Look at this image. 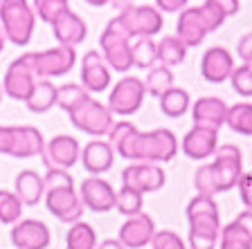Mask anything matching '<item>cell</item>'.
Returning a JSON list of instances; mask_svg holds the SVG:
<instances>
[{
	"instance_id": "cell-1",
	"label": "cell",
	"mask_w": 252,
	"mask_h": 249,
	"mask_svg": "<svg viewBox=\"0 0 252 249\" xmlns=\"http://www.w3.org/2000/svg\"><path fill=\"white\" fill-rule=\"evenodd\" d=\"M108 144L124 160L137 164L171 162L178 153V139L169 128H156L149 133L137 130L131 121H117L108 133Z\"/></svg>"
},
{
	"instance_id": "cell-2",
	"label": "cell",
	"mask_w": 252,
	"mask_h": 249,
	"mask_svg": "<svg viewBox=\"0 0 252 249\" xmlns=\"http://www.w3.org/2000/svg\"><path fill=\"white\" fill-rule=\"evenodd\" d=\"M243 175V155L234 144H223L216 148L214 162L200 166L194 173V187L200 195L214 197L216 193H225L239 184Z\"/></svg>"
},
{
	"instance_id": "cell-3",
	"label": "cell",
	"mask_w": 252,
	"mask_h": 249,
	"mask_svg": "<svg viewBox=\"0 0 252 249\" xmlns=\"http://www.w3.org/2000/svg\"><path fill=\"white\" fill-rule=\"evenodd\" d=\"M43 184H45L47 211L61 222H79L81 213H84V202H81L79 193L74 191L72 175L61 168H47Z\"/></svg>"
},
{
	"instance_id": "cell-4",
	"label": "cell",
	"mask_w": 252,
	"mask_h": 249,
	"mask_svg": "<svg viewBox=\"0 0 252 249\" xmlns=\"http://www.w3.org/2000/svg\"><path fill=\"white\" fill-rule=\"evenodd\" d=\"M227 16L219 0H207L198 7H187L176 25V38L185 47H198L210 31H216Z\"/></svg>"
},
{
	"instance_id": "cell-5",
	"label": "cell",
	"mask_w": 252,
	"mask_h": 249,
	"mask_svg": "<svg viewBox=\"0 0 252 249\" xmlns=\"http://www.w3.org/2000/svg\"><path fill=\"white\" fill-rule=\"evenodd\" d=\"M187 220H189V249H216L220 238V218L219 207L214 197L196 195L187 204Z\"/></svg>"
},
{
	"instance_id": "cell-6",
	"label": "cell",
	"mask_w": 252,
	"mask_h": 249,
	"mask_svg": "<svg viewBox=\"0 0 252 249\" xmlns=\"http://www.w3.org/2000/svg\"><path fill=\"white\" fill-rule=\"evenodd\" d=\"M0 27L5 38L18 47L30 45L36 27V14L27 0H5L0 2Z\"/></svg>"
},
{
	"instance_id": "cell-7",
	"label": "cell",
	"mask_w": 252,
	"mask_h": 249,
	"mask_svg": "<svg viewBox=\"0 0 252 249\" xmlns=\"http://www.w3.org/2000/svg\"><path fill=\"white\" fill-rule=\"evenodd\" d=\"M131 41L133 36L126 31V27L120 23V18H113L108 25L104 27L99 38L101 56L108 63V68L117 70V72H126L133 68V54H131Z\"/></svg>"
},
{
	"instance_id": "cell-8",
	"label": "cell",
	"mask_w": 252,
	"mask_h": 249,
	"mask_svg": "<svg viewBox=\"0 0 252 249\" xmlns=\"http://www.w3.org/2000/svg\"><path fill=\"white\" fill-rule=\"evenodd\" d=\"M68 117L74 128H79L81 133L93 137L108 135L113 130V126H115V119H113V112L108 110V106H104L101 101H97L93 97H88L72 112H68Z\"/></svg>"
},
{
	"instance_id": "cell-9",
	"label": "cell",
	"mask_w": 252,
	"mask_h": 249,
	"mask_svg": "<svg viewBox=\"0 0 252 249\" xmlns=\"http://www.w3.org/2000/svg\"><path fill=\"white\" fill-rule=\"evenodd\" d=\"M25 56L32 63L36 77L50 81L52 77H63V74H68L74 68L77 50L65 45H57L52 50H43V52H27Z\"/></svg>"
},
{
	"instance_id": "cell-10",
	"label": "cell",
	"mask_w": 252,
	"mask_h": 249,
	"mask_svg": "<svg viewBox=\"0 0 252 249\" xmlns=\"http://www.w3.org/2000/svg\"><path fill=\"white\" fill-rule=\"evenodd\" d=\"M120 23L126 27V31L135 36L153 38L158 31H162V14L153 5H126L122 14L117 16Z\"/></svg>"
},
{
	"instance_id": "cell-11",
	"label": "cell",
	"mask_w": 252,
	"mask_h": 249,
	"mask_svg": "<svg viewBox=\"0 0 252 249\" xmlns=\"http://www.w3.org/2000/svg\"><path fill=\"white\" fill-rule=\"evenodd\" d=\"M144 97H147L144 81L137 77H124L122 81H117L115 88L110 90L108 110L113 114H122V117L135 114L144 104Z\"/></svg>"
},
{
	"instance_id": "cell-12",
	"label": "cell",
	"mask_w": 252,
	"mask_h": 249,
	"mask_svg": "<svg viewBox=\"0 0 252 249\" xmlns=\"http://www.w3.org/2000/svg\"><path fill=\"white\" fill-rule=\"evenodd\" d=\"M36 83H38L36 72L32 68V63L27 61V56L23 54V56H18L16 61L9 63V68L5 72V81H2V92L7 97H11L14 101L25 104Z\"/></svg>"
},
{
	"instance_id": "cell-13",
	"label": "cell",
	"mask_w": 252,
	"mask_h": 249,
	"mask_svg": "<svg viewBox=\"0 0 252 249\" xmlns=\"http://www.w3.org/2000/svg\"><path fill=\"white\" fill-rule=\"evenodd\" d=\"M167 175L158 164H131L122 171V187L140 193H156L164 187Z\"/></svg>"
},
{
	"instance_id": "cell-14",
	"label": "cell",
	"mask_w": 252,
	"mask_h": 249,
	"mask_svg": "<svg viewBox=\"0 0 252 249\" xmlns=\"http://www.w3.org/2000/svg\"><path fill=\"white\" fill-rule=\"evenodd\" d=\"M79 197L84 202L86 209L94 213H108L115 209V197L117 191L110 187V182L101 180V177H88L81 182L79 189Z\"/></svg>"
},
{
	"instance_id": "cell-15",
	"label": "cell",
	"mask_w": 252,
	"mask_h": 249,
	"mask_svg": "<svg viewBox=\"0 0 252 249\" xmlns=\"http://www.w3.org/2000/svg\"><path fill=\"white\" fill-rule=\"evenodd\" d=\"M47 168H61L68 171L70 166H74L81 160V146L74 137L70 135H57L45 144V153H43Z\"/></svg>"
},
{
	"instance_id": "cell-16",
	"label": "cell",
	"mask_w": 252,
	"mask_h": 249,
	"mask_svg": "<svg viewBox=\"0 0 252 249\" xmlns=\"http://www.w3.org/2000/svg\"><path fill=\"white\" fill-rule=\"evenodd\" d=\"M50 27H52V34L59 41V45H65V47L81 45L86 41V34H88V27H86L84 18L77 11L70 9V5L65 9H61V14L50 23Z\"/></svg>"
},
{
	"instance_id": "cell-17",
	"label": "cell",
	"mask_w": 252,
	"mask_h": 249,
	"mask_svg": "<svg viewBox=\"0 0 252 249\" xmlns=\"http://www.w3.org/2000/svg\"><path fill=\"white\" fill-rule=\"evenodd\" d=\"M180 148H183L185 157H189V160L214 157L216 148H219V130L207 128V126H191L187 130V135L183 137Z\"/></svg>"
},
{
	"instance_id": "cell-18",
	"label": "cell",
	"mask_w": 252,
	"mask_h": 249,
	"mask_svg": "<svg viewBox=\"0 0 252 249\" xmlns=\"http://www.w3.org/2000/svg\"><path fill=\"white\" fill-rule=\"evenodd\" d=\"M153 236H156V222L149 213L142 211L140 216L126 218V222L120 227V243L126 249H142L151 245Z\"/></svg>"
},
{
	"instance_id": "cell-19",
	"label": "cell",
	"mask_w": 252,
	"mask_h": 249,
	"mask_svg": "<svg viewBox=\"0 0 252 249\" xmlns=\"http://www.w3.org/2000/svg\"><path fill=\"white\" fill-rule=\"evenodd\" d=\"M52 234L41 220H18L11 229V243L16 249H47Z\"/></svg>"
},
{
	"instance_id": "cell-20",
	"label": "cell",
	"mask_w": 252,
	"mask_h": 249,
	"mask_svg": "<svg viewBox=\"0 0 252 249\" xmlns=\"http://www.w3.org/2000/svg\"><path fill=\"white\" fill-rule=\"evenodd\" d=\"M234 72V58L225 47H210L200 58V77L207 83L230 81Z\"/></svg>"
},
{
	"instance_id": "cell-21",
	"label": "cell",
	"mask_w": 252,
	"mask_h": 249,
	"mask_svg": "<svg viewBox=\"0 0 252 249\" xmlns=\"http://www.w3.org/2000/svg\"><path fill=\"white\" fill-rule=\"evenodd\" d=\"M81 85L88 92H104L110 85V70L101 52L90 50L81 61Z\"/></svg>"
},
{
	"instance_id": "cell-22",
	"label": "cell",
	"mask_w": 252,
	"mask_h": 249,
	"mask_svg": "<svg viewBox=\"0 0 252 249\" xmlns=\"http://www.w3.org/2000/svg\"><path fill=\"white\" fill-rule=\"evenodd\" d=\"M113 162H115V151L104 139H93L81 148V164L90 175H101L110 171Z\"/></svg>"
},
{
	"instance_id": "cell-23",
	"label": "cell",
	"mask_w": 252,
	"mask_h": 249,
	"mask_svg": "<svg viewBox=\"0 0 252 249\" xmlns=\"http://www.w3.org/2000/svg\"><path fill=\"white\" fill-rule=\"evenodd\" d=\"M227 108L225 101L219 97H203L191 106V117H194V126H207V128H216L225 124L227 119Z\"/></svg>"
},
{
	"instance_id": "cell-24",
	"label": "cell",
	"mask_w": 252,
	"mask_h": 249,
	"mask_svg": "<svg viewBox=\"0 0 252 249\" xmlns=\"http://www.w3.org/2000/svg\"><path fill=\"white\" fill-rule=\"evenodd\" d=\"M14 189L18 200L23 202V207H36L41 202V197H45V184H43V177L32 168H25L16 175L14 180Z\"/></svg>"
},
{
	"instance_id": "cell-25",
	"label": "cell",
	"mask_w": 252,
	"mask_h": 249,
	"mask_svg": "<svg viewBox=\"0 0 252 249\" xmlns=\"http://www.w3.org/2000/svg\"><path fill=\"white\" fill-rule=\"evenodd\" d=\"M25 106L30 112H36V114L47 112L52 106H57V85L52 81H47V79H38V83L34 85Z\"/></svg>"
},
{
	"instance_id": "cell-26",
	"label": "cell",
	"mask_w": 252,
	"mask_h": 249,
	"mask_svg": "<svg viewBox=\"0 0 252 249\" xmlns=\"http://www.w3.org/2000/svg\"><path fill=\"white\" fill-rule=\"evenodd\" d=\"M131 54H133V68L153 70L158 63V43L153 38L135 36L131 41Z\"/></svg>"
},
{
	"instance_id": "cell-27",
	"label": "cell",
	"mask_w": 252,
	"mask_h": 249,
	"mask_svg": "<svg viewBox=\"0 0 252 249\" xmlns=\"http://www.w3.org/2000/svg\"><path fill=\"white\" fill-rule=\"evenodd\" d=\"M158 101H160V110H162V114H167V117H171V119L183 117V114L189 110V104H191L187 90L176 88V85H173L169 92H164Z\"/></svg>"
},
{
	"instance_id": "cell-28",
	"label": "cell",
	"mask_w": 252,
	"mask_h": 249,
	"mask_svg": "<svg viewBox=\"0 0 252 249\" xmlns=\"http://www.w3.org/2000/svg\"><path fill=\"white\" fill-rule=\"evenodd\" d=\"M187 56V47L178 41L176 36H164L162 41L158 43V63L164 68H176L185 61Z\"/></svg>"
},
{
	"instance_id": "cell-29",
	"label": "cell",
	"mask_w": 252,
	"mask_h": 249,
	"mask_svg": "<svg viewBox=\"0 0 252 249\" xmlns=\"http://www.w3.org/2000/svg\"><path fill=\"white\" fill-rule=\"evenodd\" d=\"M65 249H97V234L88 222L70 224L65 234Z\"/></svg>"
},
{
	"instance_id": "cell-30",
	"label": "cell",
	"mask_w": 252,
	"mask_h": 249,
	"mask_svg": "<svg viewBox=\"0 0 252 249\" xmlns=\"http://www.w3.org/2000/svg\"><path fill=\"white\" fill-rule=\"evenodd\" d=\"M225 124L236 135H252V104H234L227 108Z\"/></svg>"
},
{
	"instance_id": "cell-31",
	"label": "cell",
	"mask_w": 252,
	"mask_h": 249,
	"mask_svg": "<svg viewBox=\"0 0 252 249\" xmlns=\"http://www.w3.org/2000/svg\"><path fill=\"white\" fill-rule=\"evenodd\" d=\"M219 249H252V236L248 234L241 224L232 220L230 224L220 229Z\"/></svg>"
},
{
	"instance_id": "cell-32",
	"label": "cell",
	"mask_w": 252,
	"mask_h": 249,
	"mask_svg": "<svg viewBox=\"0 0 252 249\" xmlns=\"http://www.w3.org/2000/svg\"><path fill=\"white\" fill-rule=\"evenodd\" d=\"M144 88H147V94L160 99L164 92H169L173 88V72L169 68H164V65H156L153 70H149Z\"/></svg>"
},
{
	"instance_id": "cell-33",
	"label": "cell",
	"mask_w": 252,
	"mask_h": 249,
	"mask_svg": "<svg viewBox=\"0 0 252 249\" xmlns=\"http://www.w3.org/2000/svg\"><path fill=\"white\" fill-rule=\"evenodd\" d=\"M88 97H90L88 90L84 85H77V83H65V85H59L57 88V106L61 110H65V112H72Z\"/></svg>"
},
{
	"instance_id": "cell-34",
	"label": "cell",
	"mask_w": 252,
	"mask_h": 249,
	"mask_svg": "<svg viewBox=\"0 0 252 249\" xmlns=\"http://www.w3.org/2000/svg\"><path fill=\"white\" fill-rule=\"evenodd\" d=\"M23 213V202L11 191H0V224H16Z\"/></svg>"
},
{
	"instance_id": "cell-35",
	"label": "cell",
	"mask_w": 252,
	"mask_h": 249,
	"mask_svg": "<svg viewBox=\"0 0 252 249\" xmlns=\"http://www.w3.org/2000/svg\"><path fill=\"white\" fill-rule=\"evenodd\" d=\"M142 204H144V197L140 193L131 191V189H124L117 191V197H115V209L126 216V218H133V216H140L142 213Z\"/></svg>"
},
{
	"instance_id": "cell-36",
	"label": "cell",
	"mask_w": 252,
	"mask_h": 249,
	"mask_svg": "<svg viewBox=\"0 0 252 249\" xmlns=\"http://www.w3.org/2000/svg\"><path fill=\"white\" fill-rule=\"evenodd\" d=\"M230 83L232 88H234L236 94H241V97H252V70L248 65H239L234 68L230 77Z\"/></svg>"
},
{
	"instance_id": "cell-37",
	"label": "cell",
	"mask_w": 252,
	"mask_h": 249,
	"mask_svg": "<svg viewBox=\"0 0 252 249\" xmlns=\"http://www.w3.org/2000/svg\"><path fill=\"white\" fill-rule=\"evenodd\" d=\"M32 7H34V14H36L41 21L52 23L54 18L61 14V9L68 7V2H65V0H36Z\"/></svg>"
},
{
	"instance_id": "cell-38",
	"label": "cell",
	"mask_w": 252,
	"mask_h": 249,
	"mask_svg": "<svg viewBox=\"0 0 252 249\" xmlns=\"http://www.w3.org/2000/svg\"><path fill=\"white\" fill-rule=\"evenodd\" d=\"M151 247L153 249H189L187 245H185V240L180 238L176 231H171V229H160V231H156V236H153V240H151Z\"/></svg>"
},
{
	"instance_id": "cell-39",
	"label": "cell",
	"mask_w": 252,
	"mask_h": 249,
	"mask_svg": "<svg viewBox=\"0 0 252 249\" xmlns=\"http://www.w3.org/2000/svg\"><path fill=\"white\" fill-rule=\"evenodd\" d=\"M236 189H239V195H241V202L246 204V209L252 211V171L243 173L239 184H236Z\"/></svg>"
},
{
	"instance_id": "cell-40",
	"label": "cell",
	"mask_w": 252,
	"mask_h": 249,
	"mask_svg": "<svg viewBox=\"0 0 252 249\" xmlns=\"http://www.w3.org/2000/svg\"><path fill=\"white\" fill-rule=\"evenodd\" d=\"M236 54H239V58L243 61V65H248V68L252 70V31H248L246 36L239 41Z\"/></svg>"
},
{
	"instance_id": "cell-41",
	"label": "cell",
	"mask_w": 252,
	"mask_h": 249,
	"mask_svg": "<svg viewBox=\"0 0 252 249\" xmlns=\"http://www.w3.org/2000/svg\"><path fill=\"white\" fill-rule=\"evenodd\" d=\"M14 146V126H0V155H11Z\"/></svg>"
},
{
	"instance_id": "cell-42",
	"label": "cell",
	"mask_w": 252,
	"mask_h": 249,
	"mask_svg": "<svg viewBox=\"0 0 252 249\" xmlns=\"http://www.w3.org/2000/svg\"><path fill=\"white\" fill-rule=\"evenodd\" d=\"M156 9L164 11V14H173V11H180V14H183V11L187 9V2H185V0H158Z\"/></svg>"
},
{
	"instance_id": "cell-43",
	"label": "cell",
	"mask_w": 252,
	"mask_h": 249,
	"mask_svg": "<svg viewBox=\"0 0 252 249\" xmlns=\"http://www.w3.org/2000/svg\"><path fill=\"white\" fill-rule=\"evenodd\" d=\"M234 222L241 224V227L246 229L248 234L252 236V211H241V213H239V216L234 218Z\"/></svg>"
},
{
	"instance_id": "cell-44",
	"label": "cell",
	"mask_w": 252,
	"mask_h": 249,
	"mask_svg": "<svg viewBox=\"0 0 252 249\" xmlns=\"http://www.w3.org/2000/svg\"><path fill=\"white\" fill-rule=\"evenodd\" d=\"M220 2V7H223V11H225V16H234L236 11H239V2L236 0H219Z\"/></svg>"
},
{
	"instance_id": "cell-45",
	"label": "cell",
	"mask_w": 252,
	"mask_h": 249,
	"mask_svg": "<svg viewBox=\"0 0 252 249\" xmlns=\"http://www.w3.org/2000/svg\"><path fill=\"white\" fill-rule=\"evenodd\" d=\"M97 249H126V247L117 238H106V240H101V243L97 245Z\"/></svg>"
},
{
	"instance_id": "cell-46",
	"label": "cell",
	"mask_w": 252,
	"mask_h": 249,
	"mask_svg": "<svg viewBox=\"0 0 252 249\" xmlns=\"http://www.w3.org/2000/svg\"><path fill=\"white\" fill-rule=\"evenodd\" d=\"M5 31H2V27H0V52H2V50H5Z\"/></svg>"
},
{
	"instance_id": "cell-47",
	"label": "cell",
	"mask_w": 252,
	"mask_h": 249,
	"mask_svg": "<svg viewBox=\"0 0 252 249\" xmlns=\"http://www.w3.org/2000/svg\"><path fill=\"white\" fill-rule=\"evenodd\" d=\"M2 94H5V92H2V85H0V101H2Z\"/></svg>"
}]
</instances>
